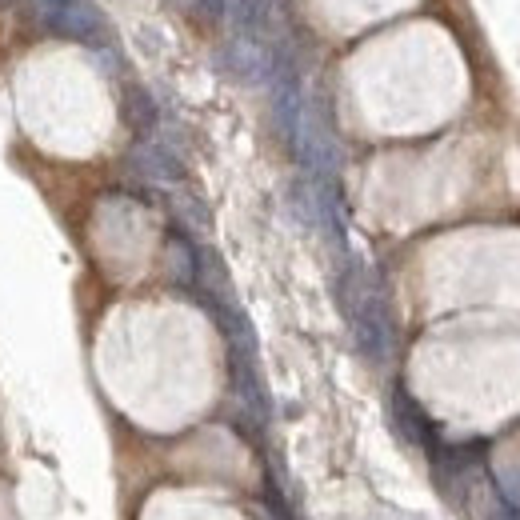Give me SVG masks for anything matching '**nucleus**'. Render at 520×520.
I'll return each instance as SVG.
<instances>
[]
</instances>
